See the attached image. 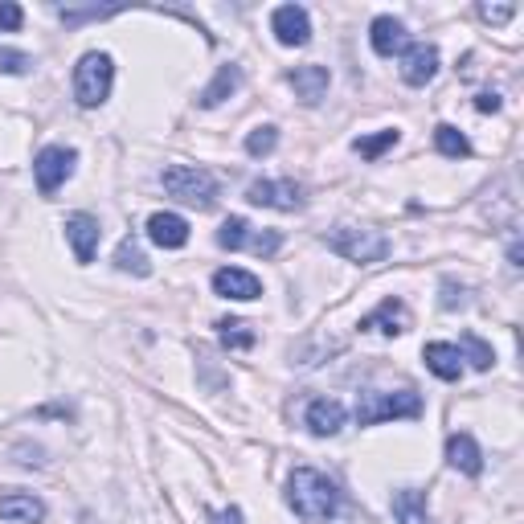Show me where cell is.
I'll return each mask as SVG.
<instances>
[{
	"label": "cell",
	"instance_id": "cell-6",
	"mask_svg": "<svg viewBox=\"0 0 524 524\" xmlns=\"http://www.w3.org/2000/svg\"><path fill=\"white\" fill-rule=\"evenodd\" d=\"M74 164H78V152L66 148V144H50L41 148L37 160H33V177H37V193L41 197H54L70 177H74Z\"/></svg>",
	"mask_w": 524,
	"mask_h": 524
},
{
	"label": "cell",
	"instance_id": "cell-16",
	"mask_svg": "<svg viewBox=\"0 0 524 524\" xmlns=\"http://www.w3.org/2000/svg\"><path fill=\"white\" fill-rule=\"evenodd\" d=\"M406 324H410V312H406L402 299H381V308L361 320L365 332H385V336H402Z\"/></svg>",
	"mask_w": 524,
	"mask_h": 524
},
{
	"label": "cell",
	"instance_id": "cell-12",
	"mask_svg": "<svg viewBox=\"0 0 524 524\" xmlns=\"http://www.w3.org/2000/svg\"><path fill=\"white\" fill-rule=\"evenodd\" d=\"M287 82H291V91H295V99H303L308 107H316L324 95H328V82H332V74H328V66H295L291 74H287Z\"/></svg>",
	"mask_w": 524,
	"mask_h": 524
},
{
	"label": "cell",
	"instance_id": "cell-2",
	"mask_svg": "<svg viewBox=\"0 0 524 524\" xmlns=\"http://www.w3.org/2000/svg\"><path fill=\"white\" fill-rule=\"evenodd\" d=\"M160 185H164L168 197L197 205V209H213V201H217V177L209 168H197V164H168L160 172Z\"/></svg>",
	"mask_w": 524,
	"mask_h": 524
},
{
	"label": "cell",
	"instance_id": "cell-9",
	"mask_svg": "<svg viewBox=\"0 0 524 524\" xmlns=\"http://www.w3.org/2000/svg\"><path fill=\"white\" fill-rule=\"evenodd\" d=\"M271 29L279 37V46H308L312 41V17L303 5H279L271 17Z\"/></svg>",
	"mask_w": 524,
	"mask_h": 524
},
{
	"label": "cell",
	"instance_id": "cell-22",
	"mask_svg": "<svg viewBox=\"0 0 524 524\" xmlns=\"http://www.w3.org/2000/svg\"><path fill=\"white\" fill-rule=\"evenodd\" d=\"M115 267H119L123 275H136V279H148V275H152V262H148V254L140 250L136 238H123V242L115 246Z\"/></svg>",
	"mask_w": 524,
	"mask_h": 524
},
{
	"label": "cell",
	"instance_id": "cell-26",
	"mask_svg": "<svg viewBox=\"0 0 524 524\" xmlns=\"http://www.w3.org/2000/svg\"><path fill=\"white\" fill-rule=\"evenodd\" d=\"M250 242V222L246 217H226L222 230H217V246L222 250H242Z\"/></svg>",
	"mask_w": 524,
	"mask_h": 524
},
{
	"label": "cell",
	"instance_id": "cell-21",
	"mask_svg": "<svg viewBox=\"0 0 524 524\" xmlns=\"http://www.w3.org/2000/svg\"><path fill=\"white\" fill-rule=\"evenodd\" d=\"M393 520H398V524H434L430 508H426V496L418 488L393 492Z\"/></svg>",
	"mask_w": 524,
	"mask_h": 524
},
{
	"label": "cell",
	"instance_id": "cell-14",
	"mask_svg": "<svg viewBox=\"0 0 524 524\" xmlns=\"http://www.w3.org/2000/svg\"><path fill=\"white\" fill-rule=\"evenodd\" d=\"M148 238L160 250H181L189 242V222L181 213H152L148 217Z\"/></svg>",
	"mask_w": 524,
	"mask_h": 524
},
{
	"label": "cell",
	"instance_id": "cell-1",
	"mask_svg": "<svg viewBox=\"0 0 524 524\" xmlns=\"http://www.w3.org/2000/svg\"><path fill=\"white\" fill-rule=\"evenodd\" d=\"M287 504L299 520L308 524H328L336 512H340V492L336 484L316 471V467H295L291 479H287Z\"/></svg>",
	"mask_w": 524,
	"mask_h": 524
},
{
	"label": "cell",
	"instance_id": "cell-7",
	"mask_svg": "<svg viewBox=\"0 0 524 524\" xmlns=\"http://www.w3.org/2000/svg\"><path fill=\"white\" fill-rule=\"evenodd\" d=\"M62 230H66V242L74 250V262H78V267H91V258L99 250V238H103L99 217H91V213H66Z\"/></svg>",
	"mask_w": 524,
	"mask_h": 524
},
{
	"label": "cell",
	"instance_id": "cell-10",
	"mask_svg": "<svg viewBox=\"0 0 524 524\" xmlns=\"http://www.w3.org/2000/svg\"><path fill=\"white\" fill-rule=\"evenodd\" d=\"M434 74H439V50L430 41H414V46L402 50V78L410 86H426Z\"/></svg>",
	"mask_w": 524,
	"mask_h": 524
},
{
	"label": "cell",
	"instance_id": "cell-17",
	"mask_svg": "<svg viewBox=\"0 0 524 524\" xmlns=\"http://www.w3.org/2000/svg\"><path fill=\"white\" fill-rule=\"evenodd\" d=\"M369 41H373V54L381 58H393V54H402L410 41H406V25L398 17H377L369 25Z\"/></svg>",
	"mask_w": 524,
	"mask_h": 524
},
{
	"label": "cell",
	"instance_id": "cell-19",
	"mask_svg": "<svg viewBox=\"0 0 524 524\" xmlns=\"http://www.w3.org/2000/svg\"><path fill=\"white\" fill-rule=\"evenodd\" d=\"M41 516H46V504H41L33 492H5V496H0V520L37 524Z\"/></svg>",
	"mask_w": 524,
	"mask_h": 524
},
{
	"label": "cell",
	"instance_id": "cell-34",
	"mask_svg": "<svg viewBox=\"0 0 524 524\" xmlns=\"http://www.w3.org/2000/svg\"><path fill=\"white\" fill-rule=\"evenodd\" d=\"M479 17H484L488 25H504L516 17V5H479Z\"/></svg>",
	"mask_w": 524,
	"mask_h": 524
},
{
	"label": "cell",
	"instance_id": "cell-13",
	"mask_svg": "<svg viewBox=\"0 0 524 524\" xmlns=\"http://www.w3.org/2000/svg\"><path fill=\"white\" fill-rule=\"evenodd\" d=\"M213 291L222 295V299L250 303V299L262 295V283H258V275H250V271H242V267H222V271L213 275Z\"/></svg>",
	"mask_w": 524,
	"mask_h": 524
},
{
	"label": "cell",
	"instance_id": "cell-27",
	"mask_svg": "<svg viewBox=\"0 0 524 524\" xmlns=\"http://www.w3.org/2000/svg\"><path fill=\"white\" fill-rule=\"evenodd\" d=\"M279 148V127H271V123H262V127H254L250 136H246V156H271Z\"/></svg>",
	"mask_w": 524,
	"mask_h": 524
},
{
	"label": "cell",
	"instance_id": "cell-3",
	"mask_svg": "<svg viewBox=\"0 0 524 524\" xmlns=\"http://www.w3.org/2000/svg\"><path fill=\"white\" fill-rule=\"evenodd\" d=\"M324 242L332 254H340L344 262H357V267H369V262H381L389 254V238L365 226H336L324 234Z\"/></svg>",
	"mask_w": 524,
	"mask_h": 524
},
{
	"label": "cell",
	"instance_id": "cell-37",
	"mask_svg": "<svg viewBox=\"0 0 524 524\" xmlns=\"http://www.w3.org/2000/svg\"><path fill=\"white\" fill-rule=\"evenodd\" d=\"M520 258H524V254H520V242H512V246H508V262H512V267H524Z\"/></svg>",
	"mask_w": 524,
	"mask_h": 524
},
{
	"label": "cell",
	"instance_id": "cell-25",
	"mask_svg": "<svg viewBox=\"0 0 524 524\" xmlns=\"http://www.w3.org/2000/svg\"><path fill=\"white\" fill-rule=\"evenodd\" d=\"M398 140H402V131H398V127H385V131H377V136L353 140V148H357L365 160H377V156H385L389 148H398Z\"/></svg>",
	"mask_w": 524,
	"mask_h": 524
},
{
	"label": "cell",
	"instance_id": "cell-33",
	"mask_svg": "<svg viewBox=\"0 0 524 524\" xmlns=\"http://www.w3.org/2000/svg\"><path fill=\"white\" fill-rule=\"evenodd\" d=\"M29 66H33L29 54H21V50H0V70H5V74H29Z\"/></svg>",
	"mask_w": 524,
	"mask_h": 524
},
{
	"label": "cell",
	"instance_id": "cell-28",
	"mask_svg": "<svg viewBox=\"0 0 524 524\" xmlns=\"http://www.w3.org/2000/svg\"><path fill=\"white\" fill-rule=\"evenodd\" d=\"M119 5H86V9H74V5H62L58 17L66 25H86V21H103V17H115Z\"/></svg>",
	"mask_w": 524,
	"mask_h": 524
},
{
	"label": "cell",
	"instance_id": "cell-35",
	"mask_svg": "<svg viewBox=\"0 0 524 524\" xmlns=\"http://www.w3.org/2000/svg\"><path fill=\"white\" fill-rule=\"evenodd\" d=\"M213 524H246V516H242L238 504H230V508H222V512H213Z\"/></svg>",
	"mask_w": 524,
	"mask_h": 524
},
{
	"label": "cell",
	"instance_id": "cell-29",
	"mask_svg": "<svg viewBox=\"0 0 524 524\" xmlns=\"http://www.w3.org/2000/svg\"><path fill=\"white\" fill-rule=\"evenodd\" d=\"M217 336H222V344L226 348H254V332H250V324H242V320H217Z\"/></svg>",
	"mask_w": 524,
	"mask_h": 524
},
{
	"label": "cell",
	"instance_id": "cell-20",
	"mask_svg": "<svg viewBox=\"0 0 524 524\" xmlns=\"http://www.w3.org/2000/svg\"><path fill=\"white\" fill-rule=\"evenodd\" d=\"M238 86H242V66H234V62H230V66H217L213 82L197 95V103H201V107H217V103H226V99L238 91Z\"/></svg>",
	"mask_w": 524,
	"mask_h": 524
},
{
	"label": "cell",
	"instance_id": "cell-32",
	"mask_svg": "<svg viewBox=\"0 0 524 524\" xmlns=\"http://www.w3.org/2000/svg\"><path fill=\"white\" fill-rule=\"evenodd\" d=\"M21 25H25L21 5H13V0H0V33H17Z\"/></svg>",
	"mask_w": 524,
	"mask_h": 524
},
{
	"label": "cell",
	"instance_id": "cell-4",
	"mask_svg": "<svg viewBox=\"0 0 524 524\" xmlns=\"http://www.w3.org/2000/svg\"><path fill=\"white\" fill-rule=\"evenodd\" d=\"M115 86V62L111 54H82L74 66V99L78 107H103Z\"/></svg>",
	"mask_w": 524,
	"mask_h": 524
},
{
	"label": "cell",
	"instance_id": "cell-30",
	"mask_svg": "<svg viewBox=\"0 0 524 524\" xmlns=\"http://www.w3.org/2000/svg\"><path fill=\"white\" fill-rule=\"evenodd\" d=\"M246 246H250L258 258H271V254H279V246H283V234H279V230H262V234H254Z\"/></svg>",
	"mask_w": 524,
	"mask_h": 524
},
{
	"label": "cell",
	"instance_id": "cell-31",
	"mask_svg": "<svg viewBox=\"0 0 524 524\" xmlns=\"http://www.w3.org/2000/svg\"><path fill=\"white\" fill-rule=\"evenodd\" d=\"M439 291H443V295H439V308H443V312H455V308H463V303H467V287H459L455 279H443Z\"/></svg>",
	"mask_w": 524,
	"mask_h": 524
},
{
	"label": "cell",
	"instance_id": "cell-24",
	"mask_svg": "<svg viewBox=\"0 0 524 524\" xmlns=\"http://www.w3.org/2000/svg\"><path fill=\"white\" fill-rule=\"evenodd\" d=\"M434 148H439L447 160H467V156H471V140L463 136L459 127H451V123L434 127Z\"/></svg>",
	"mask_w": 524,
	"mask_h": 524
},
{
	"label": "cell",
	"instance_id": "cell-5",
	"mask_svg": "<svg viewBox=\"0 0 524 524\" xmlns=\"http://www.w3.org/2000/svg\"><path fill=\"white\" fill-rule=\"evenodd\" d=\"M393 418H422V398L414 389H398V393L369 389L357 398V422L361 426H377V422H393Z\"/></svg>",
	"mask_w": 524,
	"mask_h": 524
},
{
	"label": "cell",
	"instance_id": "cell-11",
	"mask_svg": "<svg viewBox=\"0 0 524 524\" xmlns=\"http://www.w3.org/2000/svg\"><path fill=\"white\" fill-rule=\"evenodd\" d=\"M303 422H308V430L316 434V439H332V434L344 430L348 410H344V402H336V398H316V402L308 406V414H303Z\"/></svg>",
	"mask_w": 524,
	"mask_h": 524
},
{
	"label": "cell",
	"instance_id": "cell-8",
	"mask_svg": "<svg viewBox=\"0 0 524 524\" xmlns=\"http://www.w3.org/2000/svg\"><path fill=\"white\" fill-rule=\"evenodd\" d=\"M246 201L250 205H267V209H283V213H295L303 209V189L295 181H254L246 189Z\"/></svg>",
	"mask_w": 524,
	"mask_h": 524
},
{
	"label": "cell",
	"instance_id": "cell-15",
	"mask_svg": "<svg viewBox=\"0 0 524 524\" xmlns=\"http://www.w3.org/2000/svg\"><path fill=\"white\" fill-rule=\"evenodd\" d=\"M422 361H426V369L439 381H459L463 377V357H459V348L447 344V340H430L422 348Z\"/></svg>",
	"mask_w": 524,
	"mask_h": 524
},
{
	"label": "cell",
	"instance_id": "cell-23",
	"mask_svg": "<svg viewBox=\"0 0 524 524\" xmlns=\"http://www.w3.org/2000/svg\"><path fill=\"white\" fill-rule=\"evenodd\" d=\"M455 348H459V357H463V361H471V369H475V373H488V369L496 365L492 344H488L484 336H475V332H463Z\"/></svg>",
	"mask_w": 524,
	"mask_h": 524
},
{
	"label": "cell",
	"instance_id": "cell-18",
	"mask_svg": "<svg viewBox=\"0 0 524 524\" xmlns=\"http://www.w3.org/2000/svg\"><path fill=\"white\" fill-rule=\"evenodd\" d=\"M447 463L463 475H484V451H479V443L471 439V434H451L447 439Z\"/></svg>",
	"mask_w": 524,
	"mask_h": 524
},
{
	"label": "cell",
	"instance_id": "cell-36",
	"mask_svg": "<svg viewBox=\"0 0 524 524\" xmlns=\"http://www.w3.org/2000/svg\"><path fill=\"white\" fill-rule=\"evenodd\" d=\"M475 111H484V115H496V111H500V95H492V91L475 95Z\"/></svg>",
	"mask_w": 524,
	"mask_h": 524
}]
</instances>
